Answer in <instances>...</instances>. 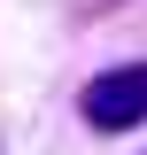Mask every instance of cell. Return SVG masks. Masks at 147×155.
I'll use <instances>...</instances> for the list:
<instances>
[{
	"label": "cell",
	"instance_id": "obj_1",
	"mask_svg": "<svg viewBox=\"0 0 147 155\" xmlns=\"http://www.w3.org/2000/svg\"><path fill=\"white\" fill-rule=\"evenodd\" d=\"M77 116H85L93 132H132V124H147V62L93 70L85 93H77Z\"/></svg>",
	"mask_w": 147,
	"mask_h": 155
}]
</instances>
